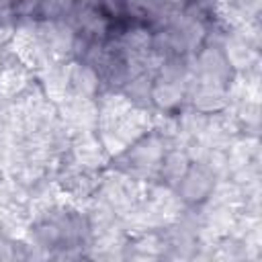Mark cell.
I'll use <instances>...</instances> for the list:
<instances>
[{"mask_svg":"<svg viewBox=\"0 0 262 262\" xmlns=\"http://www.w3.org/2000/svg\"><path fill=\"white\" fill-rule=\"evenodd\" d=\"M217 186V174L203 162H190L176 182V196L188 205H201L211 199Z\"/></svg>","mask_w":262,"mask_h":262,"instance_id":"obj_1","label":"cell"},{"mask_svg":"<svg viewBox=\"0 0 262 262\" xmlns=\"http://www.w3.org/2000/svg\"><path fill=\"white\" fill-rule=\"evenodd\" d=\"M100 74L86 61L74 59L72 63H68V90L72 96H80V98H96L98 90H100Z\"/></svg>","mask_w":262,"mask_h":262,"instance_id":"obj_2","label":"cell"},{"mask_svg":"<svg viewBox=\"0 0 262 262\" xmlns=\"http://www.w3.org/2000/svg\"><path fill=\"white\" fill-rule=\"evenodd\" d=\"M2 66H4V61H2V45H0V72H2V70H4V68H2Z\"/></svg>","mask_w":262,"mask_h":262,"instance_id":"obj_3","label":"cell"},{"mask_svg":"<svg viewBox=\"0 0 262 262\" xmlns=\"http://www.w3.org/2000/svg\"><path fill=\"white\" fill-rule=\"evenodd\" d=\"M2 10H4V2L0 0V14H2Z\"/></svg>","mask_w":262,"mask_h":262,"instance_id":"obj_4","label":"cell"}]
</instances>
